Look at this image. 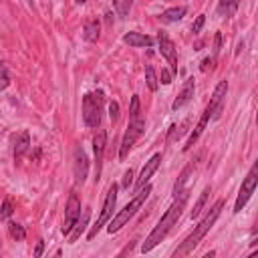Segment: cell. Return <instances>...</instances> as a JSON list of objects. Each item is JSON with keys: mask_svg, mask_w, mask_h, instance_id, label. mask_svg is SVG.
Instances as JSON below:
<instances>
[{"mask_svg": "<svg viewBox=\"0 0 258 258\" xmlns=\"http://www.w3.org/2000/svg\"><path fill=\"white\" fill-rule=\"evenodd\" d=\"M77 3H79V5H81V3H87V0H77Z\"/></svg>", "mask_w": 258, "mask_h": 258, "instance_id": "obj_36", "label": "cell"}, {"mask_svg": "<svg viewBox=\"0 0 258 258\" xmlns=\"http://www.w3.org/2000/svg\"><path fill=\"white\" fill-rule=\"evenodd\" d=\"M123 43H127L129 47H152L154 39L148 35H142V33H127L123 37Z\"/></svg>", "mask_w": 258, "mask_h": 258, "instance_id": "obj_16", "label": "cell"}, {"mask_svg": "<svg viewBox=\"0 0 258 258\" xmlns=\"http://www.w3.org/2000/svg\"><path fill=\"white\" fill-rule=\"evenodd\" d=\"M11 85V77H9V69L7 65L0 63V91H5Z\"/></svg>", "mask_w": 258, "mask_h": 258, "instance_id": "obj_28", "label": "cell"}, {"mask_svg": "<svg viewBox=\"0 0 258 258\" xmlns=\"http://www.w3.org/2000/svg\"><path fill=\"white\" fill-rule=\"evenodd\" d=\"M43 252H45V242L39 240V242H37V248H35V258H41Z\"/></svg>", "mask_w": 258, "mask_h": 258, "instance_id": "obj_34", "label": "cell"}, {"mask_svg": "<svg viewBox=\"0 0 258 258\" xmlns=\"http://www.w3.org/2000/svg\"><path fill=\"white\" fill-rule=\"evenodd\" d=\"M186 7H174V9H168L164 15H162V21L164 23H178L186 17Z\"/></svg>", "mask_w": 258, "mask_h": 258, "instance_id": "obj_21", "label": "cell"}, {"mask_svg": "<svg viewBox=\"0 0 258 258\" xmlns=\"http://www.w3.org/2000/svg\"><path fill=\"white\" fill-rule=\"evenodd\" d=\"M204 23H206V17H204V15H200V17L196 19V23L192 25V33H194V35H198V33L202 31V27H204Z\"/></svg>", "mask_w": 258, "mask_h": 258, "instance_id": "obj_30", "label": "cell"}, {"mask_svg": "<svg viewBox=\"0 0 258 258\" xmlns=\"http://www.w3.org/2000/svg\"><path fill=\"white\" fill-rule=\"evenodd\" d=\"M212 119V113L208 111V107H206V111H204V115H202V119L198 121V125L194 127V132H192V136L188 138V142H186V146H184V152H190L192 148H194V144L198 142V138L204 134V129H206V125H208V121Z\"/></svg>", "mask_w": 258, "mask_h": 258, "instance_id": "obj_14", "label": "cell"}, {"mask_svg": "<svg viewBox=\"0 0 258 258\" xmlns=\"http://www.w3.org/2000/svg\"><path fill=\"white\" fill-rule=\"evenodd\" d=\"M160 79H162L164 85H170V83H172V73H170L168 69H162V77H160Z\"/></svg>", "mask_w": 258, "mask_h": 258, "instance_id": "obj_33", "label": "cell"}, {"mask_svg": "<svg viewBox=\"0 0 258 258\" xmlns=\"http://www.w3.org/2000/svg\"><path fill=\"white\" fill-rule=\"evenodd\" d=\"M132 184H134V172H132V170H127L125 176H123L121 188H123V190H129V186H132Z\"/></svg>", "mask_w": 258, "mask_h": 258, "instance_id": "obj_29", "label": "cell"}, {"mask_svg": "<svg viewBox=\"0 0 258 258\" xmlns=\"http://www.w3.org/2000/svg\"><path fill=\"white\" fill-rule=\"evenodd\" d=\"M158 41H160V51H162V55L168 59V63H170V67H172V73H178V53H176V45H174V41L168 37V33H160L158 35Z\"/></svg>", "mask_w": 258, "mask_h": 258, "instance_id": "obj_11", "label": "cell"}, {"mask_svg": "<svg viewBox=\"0 0 258 258\" xmlns=\"http://www.w3.org/2000/svg\"><path fill=\"white\" fill-rule=\"evenodd\" d=\"M146 134V119L142 117V107H140V97L134 95L132 97V105H129V125L127 132L121 140V150H119V158L125 160L129 150L136 146V142Z\"/></svg>", "mask_w": 258, "mask_h": 258, "instance_id": "obj_2", "label": "cell"}, {"mask_svg": "<svg viewBox=\"0 0 258 258\" xmlns=\"http://www.w3.org/2000/svg\"><path fill=\"white\" fill-rule=\"evenodd\" d=\"M146 83H148V87L152 89V91H158V75H156V71H154V67L152 65H148L146 67Z\"/></svg>", "mask_w": 258, "mask_h": 258, "instance_id": "obj_26", "label": "cell"}, {"mask_svg": "<svg viewBox=\"0 0 258 258\" xmlns=\"http://www.w3.org/2000/svg\"><path fill=\"white\" fill-rule=\"evenodd\" d=\"M238 7H240V0H220V5H218V15L230 19V17L236 15Z\"/></svg>", "mask_w": 258, "mask_h": 258, "instance_id": "obj_19", "label": "cell"}, {"mask_svg": "<svg viewBox=\"0 0 258 258\" xmlns=\"http://www.w3.org/2000/svg\"><path fill=\"white\" fill-rule=\"evenodd\" d=\"M109 117H111V121H113V123L119 119V103H115V101H113V103L109 105Z\"/></svg>", "mask_w": 258, "mask_h": 258, "instance_id": "obj_31", "label": "cell"}, {"mask_svg": "<svg viewBox=\"0 0 258 258\" xmlns=\"http://www.w3.org/2000/svg\"><path fill=\"white\" fill-rule=\"evenodd\" d=\"M186 202H188V192L184 190L182 194H180V200L176 198V202L166 210V214L162 216V220L158 222V226L152 230V234L146 238V242L142 244V252H152L168 234H170V230L174 228V224L178 222V218L182 216V212H184V208H186Z\"/></svg>", "mask_w": 258, "mask_h": 258, "instance_id": "obj_1", "label": "cell"}, {"mask_svg": "<svg viewBox=\"0 0 258 258\" xmlns=\"http://www.w3.org/2000/svg\"><path fill=\"white\" fill-rule=\"evenodd\" d=\"M220 47H222V33H216V35H214V59L218 57Z\"/></svg>", "mask_w": 258, "mask_h": 258, "instance_id": "obj_32", "label": "cell"}, {"mask_svg": "<svg viewBox=\"0 0 258 258\" xmlns=\"http://www.w3.org/2000/svg\"><path fill=\"white\" fill-rule=\"evenodd\" d=\"M222 208H224V202H222V200H218V202H216V204L210 208V212L204 216V220H202V222H200V224L194 228V232H192V234H190V236H188V238H186V240H184V242H182V244L176 248V252H174V256H176V258L188 256V254H190V252H192V250H194V248L200 244V240H202V238H204V236L210 232V228L216 224L218 216L222 214Z\"/></svg>", "mask_w": 258, "mask_h": 258, "instance_id": "obj_3", "label": "cell"}, {"mask_svg": "<svg viewBox=\"0 0 258 258\" xmlns=\"http://www.w3.org/2000/svg\"><path fill=\"white\" fill-rule=\"evenodd\" d=\"M132 7H134V0H113V9L119 19H127Z\"/></svg>", "mask_w": 258, "mask_h": 258, "instance_id": "obj_23", "label": "cell"}, {"mask_svg": "<svg viewBox=\"0 0 258 258\" xmlns=\"http://www.w3.org/2000/svg\"><path fill=\"white\" fill-rule=\"evenodd\" d=\"M9 234H11V238H15L17 242H23V240L27 238L25 226H21V224H17V222H11V224H9Z\"/></svg>", "mask_w": 258, "mask_h": 258, "instance_id": "obj_25", "label": "cell"}, {"mask_svg": "<svg viewBox=\"0 0 258 258\" xmlns=\"http://www.w3.org/2000/svg\"><path fill=\"white\" fill-rule=\"evenodd\" d=\"M256 174H258V166L254 164V166L250 168L248 176H246V178H244V182H242V188H240L238 198H236V204H234V214L242 212V208H244V206L248 204V200L252 198V194H254V190H256V184H258Z\"/></svg>", "mask_w": 258, "mask_h": 258, "instance_id": "obj_7", "label": "cell"}, {"mask_svg": "<svg viewBox=\"0 0 258 258\" xmlns=\"http://www.w3.org/2000/svg\"><path fill=\"white\" fill-rule=\"evenodd\" d=\"M194 91H196L194 79H188V81H186V85H184V89L180 91V95H178V97H176V101L172 103V109H174V111H178V109H182L184 105H188V103L192 101V97H194Z\"/></svg>", "mask_w": 258, "mask_h": 258, "instance_id": "obj_15", "label": "cell"}, {"mask_svg": "<svg viewBox=\"0 0 258 258\" xmlns=\"http://www.w3.org/2000/svg\"><path fill=\"white\" fill-rule=\"evenodd\" d=\"M210 194H212V188L208 186V188H204V192L200 194V198H198V202L194 204V210H192V218H198L200 214H202V210L206 208V202H208V198H210Z\"/></svg>", "mask_w": 258, "mask_h": 258, "instance_id": "obj_22", "label": "cell"}, {"mask_svg": "<svg viewBox=\"0 0 258 258\" xmlns=\"http://www.w3.org/2000/svg\"><path fill=\"white\" fill-rule=\"evenodd\" d=\"M160 164H162V154H156V156H154V158H152V160L146 164V168L142 170V176H140V178H138V182H136V188H138V190H142V188H144V186L150 182V178H152V176L158 172Z\"/></svg>", "mask_w": 258, "mask_h": 258, "instance_id": "obj_13", "label": "cell"}, {"mask_svg": "<svg viewBox=\"0 0 258 258\" xmlns=\"http://www.w3.org/2000/svg\"><path fill=\"white\" fill-rule=\"evenodd\" d=\"M99 33H101L99 21H97V19H89V21L85 23V27H83V39L89 41V43H93V41L99 39Z\"/></svg>", "mask_w": 258, "mask_h": 258, "instance_id": "obj_17", "label": "cell"}, {"mask_svg": "<svg viewBox=\"0 0 258 258\" xmlns=\"http://www.w3.org/2000/svg\"><path fill=\"white\" fill-rule=\"evenodd\" d=\"M13 212H15V208H13V200H11V198H7V200L3 202V208H0V220H9V218L13 216Z\"/></svg>", "mask_w": 258, "mask_h": 258, "instance_id": "obj_27", "label": "cell"}, {"mask_svg": "<svg viewBox=\"0 0 258 258\" xmlns=\"http://www.w3.org/2000/svg\"><path fill=\"white\" fill-rule=\"evenodd\" d=\"M192 174H194V166H192V164L182 170V174H180V178H178V182H176V186H174V196H180V194L186 190V184L190 182V176H192Z\"/></svg>", "mask_w": 258, "mask_h": 258, "instance_id": "obj_20", "label": "cell"}, {"mask_svg": "<svg viewBox=\"0 0 258 258\" xmlns=\"http://www.w3.org/2000/svg\"><path fill=\"white\" fill-rule=\"evenodd\" d=\"M79 216H81V200H79V196L73 192V194L69 196L67 210H65V222H63V234H65V236H69V232H71L73 226L77 224Z\"/></svg>", "mask_w": 258, "mask_h": 258, "instance_id": "obj_8", "label": "cell"}, {"mask_svg": "<svg viewBox=\"0 0 258 258\" xmlns=\"http://www.w3.org/2000/svg\"><path fill=\"white\" fill-rule=\"evenodd\" d=\"M214 61H216L214 57H212V59H204V63H202V71H208V67H212V65H214Z\"/></svg>", "mask_w": 258, "mask_h": 258, "instance_id": "obj_35", "label": "cell"}, {"mask_svg": "<svg viewBox=\"0 0 258 258\" xmlns=\"http://www.w3.org/2000/svg\"><path fill=\"white\" fill-rule=\"evenodd\" d=\"M105 148H107V132H105V129H97V134H95V138H93V150H95V176H97L95 180H99V176H101Z\"/></svg>", "mask_w": 258, "mask_h": 258, "instance_id": "obj_9", "label": "cell"}, {"mask_svg": "<svg viewBox=\"0 0 258 258\" xmlns=\"http://www.w3.org/2000/svg\"><path fill=\"white\" fill-rule=\"evenodd\" d=\"M152 194V186L150 184H146L142 190H138V196L132 200V202H129L123 210H119L113 218H111V222H109V226H107V232L109 234H115V232H119L129 220H132L136 214H138V210L144 206V202L148 200V196Z\"/></svg>", "mask_w": 258, "mask_h": 258, "instance_id": "obj_4", "label": "cell"}, {"mask_svg": "<svg viewBox=\"0 0 258 258\" xmlns=\"http://www.w3.org/2000/svg\"><path fill=\"white\" fill-rule=\"evenodd\" d=\"M103 91H93L83 97V119L87 127H99L101 125V113H103Z\"/></svg>", "mask_w": 258, "mask_h": 258, "instance_id": "obj_5", "label": "cell"}, {"mask_svg": "<svg viewBox=\"0 0 258 258\" xmlns=\"http://www.w3.org/2000/svg\"><path fill=\"white\" fill-rule=\"evenodd\" d=\"M73 172H75V180L77 182H85L87 180V174H89V160H87V154L83 148H75L73 152Z\"/></svg>", "mask_w": 258, "mask_h": 258, "instance_id": "obj_12", "label": "cell"}, {"mask_svg": "<svg viewBox=\"0 0 258 258\" xmlns=\"http://www.w3.org/2000/svg\"><path fill=\"white\" fill-rule=\"evenodd\" d=\"M29 148H31V136H29V132H23V134H21V140L17 142V148H15V156H17V158L25 156V154L29 152Z\"/></svg>", "mask_w": 258, "mask_h": 258, "instance_id": "obj_24", "label": "cell"}, {"mask_svg": "<svg viewBox=\"0 0 258 258\" xmlns=\"http://www.w3.org/2000/svg\"><path fill=\"white\" fill-rule=\"evenodd\" d=\"M226 93H228V83L226 81H220L212 93V99L208 103V111L212 113V119H218L222 109H224V99H226Z\"/></svg>", "mask_w": 258, "mask_h": 258, "instance_id": "obj_10", "label": "cell"}, {"mask_svg": "<svg viewBox=\"0 0 258 258\" xmlns=\"http://www.w3.org/2000/svg\"><path fill=\"white\" fill-rule=\"evenodd\" d=\"M115 204H117V186L113 184L111 188H109V192H107V198H105V204H103V210H101V214H99V218H97V222H95V226L89 230V234H87V238L89 240H93L95 236H97V232L109 222V218H111V214H113V210H115Z\"/></svg>", "mask_w": 258, "mask_h": 258, "instance_id": "obj_6", "label": "cell"}, {"mask_svg": "<svg viewBox=\"0 0 258 258\" xmlns=\"http://www.w3.org/2000/svg\"><path fill=\"white\" fill-rule=\"evenodd\" d=\"M89 216H91V210H83V216H79L77 224H75L73 230L69 232V240H71V242H77V240H79V236L83 234V230H85V226H87V222H89Z\"/></svg>", "mask_w": 258, "mask_h": 258, "instance_id": "obj_18", "label": "cell"}]
</instances>
